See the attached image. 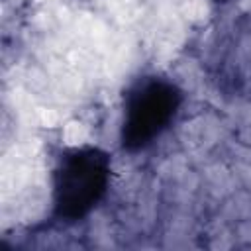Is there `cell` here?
<instances>
[{"label":"cell","mask_w":251,"mask_h":251,"mask_svg":"<svg viewBox=\"0 0 251 251\" xmlns=\"http://www.w3.org/2000/svg\"><path fill=\"white\" fill-rule=\"evenodd\" d=\"M104 173L106 165L102 159L94 157V153L80 151L76 157L67 161L59 171L57 190L61 194V202L84 206L100 190Z\"/></svg>","instance_id":"6da1fadb"},{"label":"cell","mask_w":251,"mask_h":251,"mask_svg":"<svg viewBox=\"0 0 251 251\" xmlns=\"http://www.w3.org/2000/svg\"><path fill=\"white\" fill-rule=\"evenodd\" d=\"M173 100L169 92H163L161 88H147L133 104L131 114H133V124L141 129V135H149L155 129H159V126L169 118Z\"/></svg>","instance_id":"7a4b0ae2"}]
</instances>
